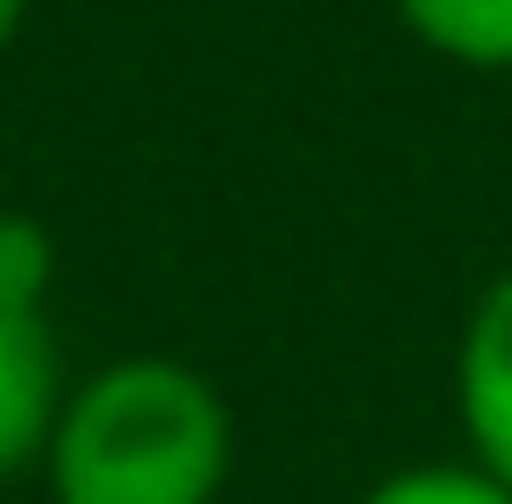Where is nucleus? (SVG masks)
I'll use <instances>...</instances> for the list:
<instances>
[{"mask_svg":"<svg viewBox=\"0 0 512 504\" xmlns=\"http://www.w3.org/2000/svg\"><path fill=\"white\" fill-rule=\"evenodd\" d=\"M236 479V404L185 353H110L68 378L42 446L51 504H219Z\"/></svg>","mask_w":512,"mask_h":504,"instance_id":"obj_1","label":"nucleus"},{"mask_svg":"<svg viewBox=\"0 0 512 504\" xmlns=\"http://www.w3.org/2000/svg\"><path fill=\"white\" fill-rule=\"evenodd\" d=\"M59 404H68V362H59L51 294L0 278V488L42 471Z\"/></svg>","mask_w":512,"mask_h":504,"instance_id":"obj_2","label":"nucleus"},{"mask_svg":"<svg viewBox=\"0 0 512 504\" xmlns=\"http://www.w3.org/2000/svg\"><path fill=\"white\" fill-rule=\"evenodd\" d=\"M454 429L462 454L512 488V261L471 294L454 336Z\"/></svg>","mask_w":512,"mask_h":504,"instance_id":"obj_3","label":"nucleus"},{"mask_svg":"<svg viewBox=\"0 0 512 504\" xmlns=\"http://www.w3.org/2000/svg\"><path fill=\"white\" fill-rule=\"evenodd\" d=\"M395 26L462 76H512V0H395Z\"/></svg>","mask_w":512,"mask_h":504,"instance_id":"obj_4","label":"nucleus"},{"mask_svg":"<svg viewBox=\"0 0 512 504\" xmlns=\"http://www.w3.org/2000/svg\"><path fill=\"white\" fill-rule=\"evenodd\" d=\"M353 504H512L504 479H487L471 454H445V462H403V471H378Z\"/></svg>","mask_w":512,"mask_h":504,"instance_id":"obj_5","label":"nucleus"},{"mask_svg":"<svg viewBox=\"0 0 512 504\" xmlns=\"http://www.w3.org/2000/svg\"><path fill=\"white\" fill-rule=\"evenodd\" d=\"M26 17H34V0H0V59L17 51V34H26Z\"/></svg>","mask_w":512,"mask_h":504,"instance_id":"obj_6","label":"nucleus"}]
</instances>
